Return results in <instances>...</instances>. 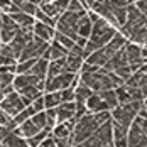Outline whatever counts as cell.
Masks as SVG:
<instances>
[{
    "mask_svg": "<svg viewBox=\"0 0 147 147\" xmlns=\"http://www.w3.org/2000/svg\"><path fill=\"white\" fill-rule=\"evenodd\" d=\"M112 115H110V112L108 110H105V112H96V113H85L81 118H78L76 120V123H74L73 127V132H71V140H73V146L76 144H83L86 139H90L95 130L105 123L107 120H110Z\"/></svg>",
    "mask_w": 147,
    "mask_h": 147,
    "instance_id": "1",
    "label": "cell"
},
{
    "mask_svg": "<svg viewBox=\"0 0 147 147\" xmlns=\"http://www.w3.org/2000/svg\"><path fill=\"white\" fill-rule=\"evenodd\" d=\"M140 108H142V102H140V100H135V102L115 107L113 110H110V115H112V120H113V122H117L118 125L129 129L134 123L135 117L139 115Z\"/></svg>",
    "mask_w": 147,
    "mask_h": 147,
    "instance_id": "2",
    "label": "cell"
},
{
    "mask_svg": "<svg viewBox=\"0 0 147 147\" xmlns=\"http://www.w3.org/2000/svg\"><path fill=\"white\" fill-rule=\"evenodd\" d=\"M83 15L85 14L66 10L64 14H61L56 19L54 29L58 30V32H61V34H64V36H68V37H71L73 41H76L78 39V22H80V19Z\"/></svg>",
    "mask_w": 147,
    "mask_h": 147,
    "instance_id": "3",
    "label": "cell"
},
{
    "mask_svg": "<svg viewBox=\"0 0 147 147\" xmlns=\"http://www.w3.org/2000/svg\"><path fill=\"white\" fill-rule=\"evenodd\" d=\"M76 76H78V74L64 71V73L58 74V76L46 78L44 80V93H47V91H61V90L69 88Z\"/></svg>",
    "mask_w": 147,
    "mask_h": 147,
    "instance_id": "4",
    "label": "cell"
},
{
    "mask_svg": "<svg viewBox=\"0 0 147 147\" xmlns=\"http://www.w3.org/2000/svg\"><path fill=\"white\" fill-rule=\"evenodd\" d=\"M0 108H2L9 117L14 118L19 112H22V110L26 108V105H24V102H22L20 95H19L17 91H12V93L3 95V98L0 100Z\"/></svg>",
    "mask_w": 147,
    "mask_h": 147,
    "instance_id": "5",
    "label": "cell"
},
{
    "mask_svg": "<svg viewBox=\"0 0 147 147\" xmlns=\"http://www.w3.org/2000/svg\"><path fill=\"white\" fill-rule=\"evenodd\" d=\"M47 46L49 42H46L42 39H39V37H32V41H29V44L24 47V51H22V54L19 56L17 61H24V59H39L42 54H44V51L47 49Z\"/></svg>",
    "mask_w": 147,
    "mask_h": 147,
    "instance_id": "6",
    "label": "cell"
},
{
    "mask_svg": "<svg viewBox=\"0 0 147 147\" xmlns=\"http://www.w3.org/2000/svg\"><path fill=\"white\" fill-rule=\"evenodd\" d=\"M83 63H85L83 47H80V46L74 44L73 49H69L68 54H66V58H64V68H66V71H69V73L78 74L80 69H81V66H83Z\"/></svg>",
    "mask_w": 147,
    "mask_h": 147,
    "instance_id": "7",
    "label": "cell"
},
{
    "mask_svg": "<svg viewBox=\"0 0 147 147\" xmlns=\"http://www.w3.org/2000/svg\"><path fill=\"white\" fill-rule=\"evenodd\" d=\"M71 129L66 123H56L54 129L51 130V137L56 142L58 147H73V140H71Z\"/></svg>",
    "mask_w": 147,
    "mask_h": 147,
    "instance_id": "8",
    "label": "cell"
},
{
    "mask_svg": "<svg viewBox=\"0 0 147 147\" xmlns=\"http://www.w3.org/2000/svg\"><path fill=\"white\" fill-rule=\"evenodd\" d=\"M19 26L12 20L9 14H2V24H0V41L2 44H9L19 32Z\"/></svg>",
    "mask_w": 147,
    "mask_h": 147,
    "instance_id": "9",
    "label": "cell"
},
{
    "mask_svg": "<svg viewBox=\"0 0 147 147\" xmlns=\"http://www.w3.org/2000/svg\"><path fill=\"white\" fill-rule=\"evenodd\" d=\"M123 51H125V54H127V61H129V66L132 68V71H139V68L140 66H144L147 64L144 58H142V53H140V46L139 44H134L130 41H127V44L123 47Z\"/></svg>",
    "mask_w": 147,
    "mask_h": 147,
    "instance_id": "10",
    "label": "cell"
},
{
    "mask_svg": "<svg viewBox=\"0 0 147 147\" xmlns=\"http://www.w3.org/2000/svg\"><path fill=\"white\" fill-rule=\"evenodd\" d=\"M68 2L69 0H51V2H42L39 3V9L46 12L49 17L58 19L61 14H64L68 10Z\"/></svg>",
    "mask_w": 147,
    "mask_h": 147,
    "instance_id": "11",
    "label": "cell"
},
{
    "mask_svg": "<svg viewBox=\"0 0 147 147\" xmlns=\"http://www.w3.org/2000/svg\"><path fill=\"white\" fill-rule=\"evenodd\" d=\"M32 37H34V32L32 30H27V29H19L17 32V36H15L14 39L9 42V46L14 49V53L17 54V58L22 54V51H24V47L29 44V41H32Z\"/></svg>",
    "mask_w": 147,
    "mask_h": 147,
    "instance_id": "12",
    "label": "cell"
},
{
    "mask_svg": "<svg viewBox=\"0 0 147 147\" xmlns=\"http://www.w3.org/2000/svg\"><path fill=\"white\" fill-rule=\"evenodd\" d=\"M144 146H147V135L134 122L129 127V132H127V147H144Z\"/></svg>",
    "mask_w": 147,
    "mask_h": 147,
    "instance_id": "13",
    "label": "cell"
},
{
    "mask_svg": "<svg viewBox=\"0 0 147 147\" xmlns=\"http://www.w3.org/2000/svg\"><path fill=\"white\" fill-rule=\"evenodd\" d=\"M76 115V103L74 102H63L56 107V123H64L74 118Z\"/></svg>",
    "mask_w": 147,
    "mask_h": 147,
    "instance_id": "14",
    "label": "cell"
},
{
    "mask_svg": "<svg viewBox=\"0 0 147 147\" xmlns=\"http://www.w3.org/2000/svg\"><path fill=\"white\" fill-rule=\"evenodd\" d=\"M32 32H34L36 37L42 39V41H46V42H51V41L54 39V32H56V29H54L53 26H49V24H44V22L36 20V24H34V27H32Z\"/></svg>",
    "mask_w": 147,
    "mask_h": 147,
    "instance_id": "15",
    "label": "cell"
},
{
    "mask_svg": "<svg viewBox=\"0 0 147 147\" xmlns=\"http://www.w3.org/2000/svg\"><path fill=\"white\" fill-rule=\"evenodd\" d=\"M68 54V51L63 47L61 44H58L56 41H51L49 46H47V49L44 51V54L41 56V58H44L46 61H53V59H59V58H64Z\"/></svg>",
    "mask_w": 147,
    "mask_h": 147,
    "instance_id": "16",
    "label": "cell"
},
{
    "mask_svg": "<svg viewBox=\"0 0 147 147\" xmlns=\"http://www.w3.org/2000/svg\"><path fill=\"white\" fill-rule=\"evenodd\" d=\"M14 132L17 134V135H20V137H24V139H29V137H32V135H36L37 132H41V129L29 118V120L22 122L20 125H17V127L14 129Z\"/></svg>",
    "mask_w": 147,
    "mask_h": 147,
    "instance_id": "17",
    "label": "cell"
},
{
    "mask_svg": "<svg viewBox=\"0 0 147 147\" xmlns=\"http://www.w3.org/2000/svg\"><path fill=\"white\" fill-rule=\"evenodd\" d=\"M17 93L20 95V98H22V102H24L26 107L30 105L36 98H39V96L42 95V91L37 88V86H34V85H29V86H24V88L17 90Z\"/></svg>",
    "mask_w": 147,
    "mask_h": 147,
    "instance_id": "18",
    "label": "cell"
},
{
    "mask_svg": "<svg viewBox=\"0 0 147 147\" xmlns=\"http://www.w3.org/2000/svg\"><path fill=\"white\" fill-rule=\"evenodd\" d=\"M12 17L15 24L20 27V29H27V30H32L34 24H36V17L34 15H29V14H24V12H15V14H9Z\"/></svg>",
    "mask_w": 147,
    "mask_h": 147,
    "instance_id": "19",
    "label": "cell"
},
{
    "mask_svg": "<svg viewBox=\"0 0 147 147\" xmlns=\"http://www.w3.org/2000/svg\"><path fill=\"white\" fill-rule=\"evenodd\" d=\"M0 147H29V146H27V140L24 137H20L14 130H10L3 137V140L0 142Z\"/></svg>",
    "mask_w": 147,
    "mask_h": 147,
    "instance_id": "20",
    "label": "cell"
},
{
    "mask_svg": "<svg viewBox=\"0 0 147 147\" xmlns=\"http://www.w3.org/2000/svg\"><path fill=\"white\" fill-rule=\"evenodd\" d=\"M85 105H86V108H88L90 113H96V112H105V110H108L107 103L102 100V96H100L98 93H93L88 100H86ZM108 112H110V110H108Z\"/></svg>",
    "mask_w": 147,
    "mask_h": 147,
    "instance_id": "21",
    "label": "cell"
},
{
    "mask_svg": "<svg viewBox=\"0 0 147 147\" xmlns=\"http://www.w3.org/2000/svg\"><path fill=\"white\" fill-rule=\"evenodd\" d=\"M93 93H95V91H93L91 88H88L86 85L78 83V86L74 88V102L80 103V105H85V103H86V100H88Z\"/></svg>",
    "mask_w": 147,
    "mask_h": 147,
    "instance_id": "22",
    "label": "cell"
},
{
    "mask_svg": "<svg viewBox=\"0 0 147 147\" xmlns=\"http://www.w3.org/2000/svg\"><path fill=\"white\" fill-rule=\"evenodd\" d=\"M64 58H66V56H64ZM64 58L49 61V66H47V76H46V78H53V76H58V74H61V73L66 71V68H64Z\"/></svg>",
    "mask_w": 147,
    "mask_h": 147,
    "instance_id": "23",
    "label": "cell"
},
{
    "mask_svg": "<svg viewBox=\"0 0 147 147\" xmlns=\"http://www.w3.org/2000/svg\"><path fill=\"white\" fill-rule=\"evenodd\" d=\"M98 95L102 96V100L107 103L108 110H113L115 107H118V98H117V93H115V88H110V90H103V91H98Z\"/></svg>",
    "mask_w": 147,
    "mask_h": 147,
    "instance_id": "24",
    "label": "cell"
},
{
    "mask_svg": "<svg viewBox=\"0 0 147 147\" xmlns=\"http://www.w3.org/2000/svg\"><path fill=\"white\" fill-rule=\"evenodd\" d=\"M47 66H49V61H46L44 58H39L34 63L30 73L34 74V76H37V78H41V80H46V76H47Z\"/></svg>",
    "mask_w": 147,
    "mask_h": 147,
    "instance_id": "25",
    "label": "cell"
},
{
    "mask_svg": "<svg viewBox=\"0 0 147 147\" xmlns=\"http://www.w3.org/2000/svg\"><path fill=\"white\" fill-rule=\"evenodd\" d=\"M91 27H93V22L90 20L88 15L85 14L81 19H80V22H78V36L88 39L90 34H91Z\"/></svg>",
    "mask_w": 147,
    "mask_h": 147,
    "instance_id": "26",
    "label": "cell"
},
{
    "mask_svg": "<svg viewBox=\"0 0 147 147\" xmlns=\"http://www.w3.org/2000/svg\"><path fill=\"white\" fill-rule=\"evenodd\" d=\"M42 98H44V110L46 108H56L61 102V93L59 91H47L42 93Z\"/></svg>",
    "mask_w": 147,
    "mask_h": 147,
    "instance_id": "27",
    "label": "cell"
},
{
    "mask_svg": "<svg viewBox=\"0 0 147 147\" xmlns=\"http://www.w3.org/2000/svg\"><path fill=\"white\" fill-rule=\"evenodd\" d=\"M53 41H56L58 44H61L63 47H64V49H66V51H69V49H73V46L76 44V42H74V41L71 39V37H68V36H64V34H61V32H58V30L54 32V39H53Z\"/></svg>",
    "mask_w": 147,
    "mask_h": 147,
    "instance_id": "28",
    "label": "cell"
},
{
    "mask_svg": "<svg viewBox=\"0 0 147 147\" xmlns=\"http://www.w3.org/2000/svg\"><path fill=\"white\" fill-rule=\"evenodd\" d=\"M37 59H24V61H17V66H15V74H26L30 73L34 63Z\"/></svg>",
    "mask_w": 147,
    "mask_h": 147,
    "instance_id": "29",
    "label": "cell"
},
{
    "mask_svg": "<svg viewBox=\"0 0 147 147\" xmlns=\"http://www.w3.org/2000/svg\"><path fill=\"white\" fill-rule=\"evenodd\" d=\"M17 7H19V10L20 12H24V14H29V15H34L36 14V10H37V3H34V2H29V0H22V2H17L15 3Z\"/></svg>",
    "mask_w": 147,
    "mask_h": 147,
    "instance_id": "30",
    "label": "cell"
},
{
    "mask_svg": "<svg viewBox=\"0 0 147 147\" xmlns=\"http://www.w3.org/2000/svg\"><path fill=\"white\" fill-rule=\"evenodd\" d=\"M49 134H51V132H49L47 129L41 130V132H37L36 135H32V137H29V139H26V140H27V146H29V147H37L46 139V137L49 135Z\"/></svg>",
    "mask_w": 147,
    "mask_h": 147,
    "instance_id": "31",
    "label": "cell"
},
{
    "mask_svg": "<svg viewBox=\"0 0 147 147\" xmlns=\"http://www.w3.org/2000/svg\"><path fill=\"white\" fill-rule=\"evenodd\" d=\"M14 78H15V73H0V90L3 93L5 88H14Z\"/></svg>",
    "mask_w": 147,
    "mask_h": 147,
    "instance_id": "32",
    "label": "cell"
},
{
    "mask_svg": "<svg viewBox=\"0 0 147 147\" xmlns=\"http://www.w3.org/2000/svg\"><path fill=\"white\" fill-rule=\"evenodd\" d=\"M34 17H36V20H39V22H44V24H49V26H56V19H53V17H49V15L46 14V12H42L39 7H37V10H36V14H34Z\"/></svg>",
    "mask_w": 147,
    "mask_h": 147,
    "instance_id": "33",
    "label": "cell"
},
{
    "mask_svg": "<svg viewBox=\"0 0 147 147\" xmlns=\"http://www.w3.org/2000/svg\"><path fill=\"white\" fill-rule=\"evenodd\" d=\"M30 120L41 129V130H44L46 127H47V122H46V110H42V112H37L36 115H32L30 117Z\"/></svg>",
    "mask_w": 147,
    "mask_h": 147,
    "instance_id": "34",
    "label": "cell"
},
{
    "mask_svg": "<svg viewBox=\"0 0 147 147\" xmlns=\"http://www.w3.org/2000/svg\"><path fill=\"white\" fill-rule=\"evenodd\" d=\"M68 10H69V12L86 14V9H85V5H83L80 0H69V2H68Z\"/></svg>",
    "mask_w": 147,
    "mask_h": 147,
    "instance_id": "35",
    "label": "cell"
},
{
    "mask_svg": "<svg viewBox=\"0 0 147 147\" xmlns=\"http://www.w3.org/2000/svg\"><path fill=\"white\" fill-rule=\"evenodd\" d=\"M0 125H5V127H9L10 130H14L15 127H17V125L14 123V118L9 117V115H7V113L2 110V108H0Z\"/></svg>",
    "mask_w": 147,
    "mask_h": 147,
    "instance_id": "36",
    "label": "cell"
},
{
    "mask_svg": "<svg viewBox=\"0 0 147 147\" xmlns=\"http://www.w3.org/2000/svg\"><path fill=\"white\" fill-rule=\"evenodd\" d=\"M112 73H115L117 76H120L123 81H127V80H129V78L134 74V71H132V68L127 64V66H123V68H118L117 71H112Z\"/></svg>",
    "mask_w": 147,
    "mask_h": 147,
    "instance_id": "37",
    "label": "cell"
},
{
    "mask_svg": "<svg viewBox=\"0 0 147 147\" xmlns=\"http://www.w3.org/2000/svg\"><path fill=\"white\" fill-rule=\"evenodd\" d=\"M61 102H74V88H66V90H61Z\"/></svg>",
    "mask_w": 147,
    "mask_h": 147,
    "instance_id": "38",
    "label": "cell"
},
{
    "mask_svg": "<svg viewBox=\"0 0 147 147\" xmlns=\"http://www.w3.org/2000/svg\"><path fill=\"white\" fill-rule=\"evenodd\" d=\"M0 54H2V56H7V58H12V59H19L17 54L14 53V49H12L9 44H2V47H0Z\"/></svg>",
    "mask_w": 147,
    "mask_h": 147,
    "instance_id": "39",
    "label": "cell"
},
{
    "mask_svg": "<svg viewBox=\"0 0 147 147\" xmlns=\"http://www.w3.org/2000/svg\"><path fill=\"white\" fill-rule=\"evenodd\" d=\"M134 5H135V7H137V10H139V12L147 19V0H137Z\"/></svg>",
    "mask_w": 147,
    "mask_h": 147,
    "instance_id": "40",
    "label": "cell"
},
{
    "mask_svg": "<svg viewBox=\"0 0 147 147\" xmlns=\"http://www.w3.org/2000/svg\"><path fill=\"white\" fill-rule=\"evenodd\" d=\"M134 122H135V123H137V125H139V127L142 129V132H144V134H146V135H147V118L140 117V115H137V117H135V120H134Z\"/></svg>",
    "mask_w": 147,
    "mask_h": 147,
    "instance_id": "41",
    "label": "cell"
},
{
    "mask_svg": "<svg viewBox=\"0 0 147 147\" xmlns=\"http://www.w3.org/2000/svg\"><path fill=\"white\" fill-rule=\"evenodd\" d=\"M12 64H17V59L7 58V56H2V54H0V68H3V66H12Z\"/></svg>",
    "mask_w": 147,
    "mask_h": 147,
    "instance_id": "42",
    "label": "cell"
},
{
    "mask_svg": "<svg viewBox=\"0 0 147 147\" xmlns=\"http://www.w3.org/2000/svg\"><path fill=\"white\" fill-rule=\"evenodd\" d=\"M37 147H58V146H56V142L53 140V137H51V135H47V137H46V139Z\"/></svg>",
    "mask_w": 147,
    "mask_h": 147,
    "instance_id": "43",
    "label": "cell"
},
{
    "mask_svg": "<svg viewBox=\"0 0 147 147\" xmlns=\"http://www.w3.org/2000/svg\"><path fill=\"white\" fill-rule=\"evenodd\" d=\"M9 132H10V129H9V127H5V125H0V142L3 140V137H5Z\"/></svg>",
    "mask_w": 147,
    "mask_h": 147,
    "instance_id": "44",
    "label": "cell"
},
{
    "mask_svg": "<svg viewBox=\"0 0 147 147\" xmlns=\"http://www.w3.org/2000/svg\"><path fill=\"white\" fill-rule=\"evenodd\" d=\"M96 2H100V0H83V5H85V9H86V10H90V9H91V5H93V3H96Z\"/></svg>",
    "mask_w": 147,
    "mask_h": 147,
    "instance_id": "45",
    "label": "cell"
},
{
    "mask_svg": "<svg viewBox=\"0 0 147 147\" xmlns=\"http://www.w3.org/2000/svg\"><path fill=\"white\" fill-rule=\"evenodd\" d=\"M73 147H85L83 144H76V146H73Z\"/></svg>",
    "mask_w": 147,
    "mask_h": 147,
    "instance_id": "46",
    "label": "cell"
},
{
    "mask_svg": "<svg viewBox=\"0 0 147 147\" xmlns=\"http://www.w3.org/2000/svg\"><path fill=\"white\" fill-rule=\"evenodd\" d=\"M2 98H3V93H2V90H0V100H2Z\"/></svg>",
    "mask_w": 147,
    "mask_h": 147,
    "instance_id": "47",
    "label": "cell"
},
{
    "mask_svg": "<svg viewBox=\"0 0 147 147\" xmlns=\"http://www.w3.org/2000/svg\"><path fill=\"white\" fill-rule=\"evenodd\" d=\"M129 2H130V3H135V2H137V0H129Z\"/></svg>",
    "mask_w": 147,
    "mask_h": 147,
    "instance_id": "48",
    "label": "cell"
},
{
    "mask_svg": "<svg viewBox=\"0 0 147 147\" xmlns=\"http://www.w3.org/2000/svg\"><path fill=\"white\" fill-rule=\"evenodd\" d=\"M144 147H147V146H144Z\"/></svg>",
    "mask_w": 147,
    "mask_h": 147,
    "instance_id": "49",
    "label": "cell"
}]
</instances>
